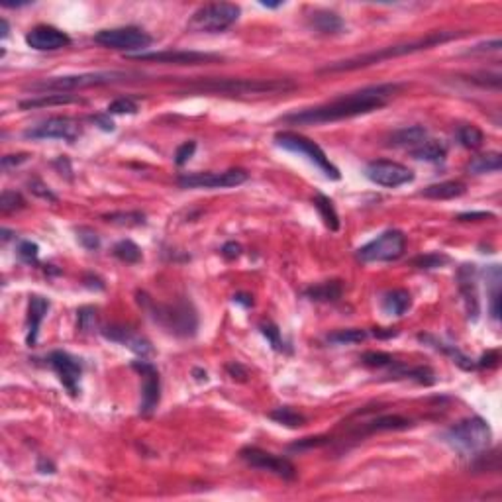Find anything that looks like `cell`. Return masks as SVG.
<instances>
[{
    "instance_id": "6da1fadb",
    "label": "cell",
    "mask_w": 502,
    "mask_h": 502,
    "mask_svg": "<svg viewBox=\"0 0 502 502\" xmlns=\"http://www.w3.org/2000/svg\"><path fill=\"white\" fill-rule=\"evenodd\" d=\"M400 86L402 85H398V83H381V85L365 86L361 91L340 96L328 105L286 114L283 116V122L293 124V126H316V124L338 122V120H348V118L375 112L387 105L390 96L400 91Z\"/></svg>"
},
{
    "instance_id": "7a4b0ae2",
    "label": "cell",
    "mask_w": 502,
    "mask_h": 502,
    "mask_svg": "<svg viewBox=\"0 0 502 502\" xmlns=\"http://www.w3.org/2000/svg\"><path fill=\"white\" fill-rule=\"evenodd\" d=\"M467 32H432L424 38H418L414 41H404V44H397V46H389V48H381L377 51H369V53H363V55L351 57V59H343V61H336L330 63L322 69V73H338V71H355V69H363V67L375 65L381 61H387V59H395V57L410 55V53H416L422 49H430L440 44H446L449 39L463 38Z\"/></svg>"
},
{
    "instance_id": "3957f363",
    "label": "cell",
    "mask_w": 502,
    "mask_h": 502,
    "mask_svg": "<svg viewBox=\"0 0 502 502\" xmlns=\"http://www.w3.org/2000/svg\"><path fill=\"white\" fill-rule=\"evenodd\" d=\"M296 88L289 79H200L189 85V93L210 95H279Z\"/></svg>"
},
{
    "instance_id": "277c9868",
    "label": "cell",
    "mask_w": 502,
    "mask_h": 502,
    "mask_svg": "<svg viewBox=\"0 0 502 502\" xmlns=\"http://www.w3.org/2000/svg\"><path fill=\"white\" fill-rule=\"evenodd\" d=\"M138 303L143 306L153 322H157L167 332L180 336V338H192L199 328V316L189 300H177L175 304L153 303L145 293H138Z\"/></svg>"
},
{
    "instance_id": "5b68a950",
    "label": "cell",
    "mask_w": 502,
    "mask_h": 502,
    "mask_svg": "<svg viewBox=\"0 0 502 502\" xmlns=\"http://www.w3.org/2000/svg\"><path fill=\"white\" fill-rule=\"evenodd\" d=\"M446 442L461 454H483L491 446L493 432L483 418L471 416L457 422L446 432Z\"/></svg>"
},
{
    "instance_id": "8992f818",
    "label": "cell",
    "mask_w": 502,
    "mask_h": 502,
    "mask_svg": "<svg viewBox=\"0 0 502 502\" xmlns=\"http://www.w3.org/2000/svg\"><path fill=\"white\" fill-rule=\"evenodd\" d=\"M128 77L132 73H124V71H100V73H83V75H65V77H51L46 79L38 85H32V91H41V93H63L67 91H77V88H88V86L100 85H114V83H122L128 81Z\"/></svg>"
},
{
    "instance_id": "52a82bcc",
    "label": "cell",
    "mask_w": 502,
    "mask_h": 502,
    "mask_svg": "<svg viewBox=\"0 0 502 502\" xmlns=\"http://www.w3.org/2000/svg\"><path fill=\"white\" fill-rule=\"evenodd\" d=\"M275 143L279 145V147L286 150V152L296 153V155H303V157H306L308 161L314 163L318 169L322 171L328 179L340 180V177H341L340 169H338V167H336V165L330 161V157L326 155V152H324L318 143L312 142V140H308V138H306V136H303V133L277 132Z\"/></svg>"
},
{
    "instance_id": "ba28073f",
    "label": "cell",
    "mask_w": 502,
    "mask_h": 502,
    "mask_svg": "<svg viewBox=\"0 0 502 502\" xmlns=\"http://www.w3.org/2000/svg\"><path fill=\"white\" fill-rule=\"evenodd\" d=\"M407 237L400 230H387L369 244L361 246L355 257L361 263H390L404 256Z\"/></svg>"
},
{
    "instance_id": "9c48e42d",
    "label": "cell",
    "mask_w": 502,
    "mask_h": 502,
    "mask_svg": "<svg viewBox=\"0 0 502 502\" xmlns=\"http://www.w3.org/2000/svg\"><path fill=\"white\" fill-rule=\"evenodd\" d=\"M242 14V8L232 2H212L200 6L189 22V28L194 32H209L218 34L230 26H234Z\"/></svg>"
},
{
    "instance_id": "30bf717a",
    "label": "cell",
    "mask_w": 502,
    "mask_h": 502,
    "mask_svg": "<svg viewBox=\"0 0 502 502\" xmlns=\"http://www.w3.org/2000/svg\"><path fill=\"white\" fill-rule=\"evenodd\" d=\"M95 41L98 46L108 49H118V51H126L128 55L136 53H143L145 49L153 44V38L143 32L142 28L136 26H124V28H110L100 29L95 36Z\"/></svg>"
},
{
    "instance_id": "8fae6325",
    "label": "cell",
    "mask_w": 502,
    "mask_h": 502,
    "mask_svg": "<svg viewBox=\"0 0 502 502\" xmlns=\"http://www.w3.org/2000/svg\"><path fill=\"white\" fill-rule=\"evenodd\" d=\"M247 180L244 169L206 171V173H183L179 175L180 189H230Z\"/></svg>"
},
{
    "instance_id": "7c38bea8",
    "label": "cell",
    "mask_w": 502,
    "mask_h": 502,
    "mask_svg": "<svg viewBox=\"0 0 502 502\" xmlns=\"http://www.w3.org/2000/svg\"><path fill=\"white\" fill-rule=\"evenodd\" d=\"M239 457H242L249 467L259 469V471H267V473H273L277 475V477L284 479V481H293L294 477H296V467H294L286 457L269 454L265 449L247 446L239 451Z\"/></svg>"
},
{
    "instance_id": "4fadbf2b",
    "label": "cell",
    "mask_w": 502,
    "mask_h": 502,
    "mask_svg": "<svg viewBox=\"0 0 502 502\" xmlns=\"http://www.w3.org/2000/svg\"><path fill=\"white\" fill-rule=\"evenodd\" d=\"M24 136L29 140H63L67 143H73L81 136V126L69 116H53L26 130Z\"/></svg>"
},
{
    "instance_id": "5bb4252c",
    "label": "cell",
    "mask_w": 502,
    "mask_h": 502,
    "mask_svg": "<svg viewBox=\"0 0 502 502\" xmlns=\"http://www.w3.org/2000/svg\"><path fill=\"white\" fill-rule=\"evenodd\" d=\"M365 177L371 183L379 185V187L397 189V187L412 183L414 180V173H412V169H408L407 165H402V163L379 159V161H371L365 167Z\"/></svg>"
},
{
    "instance_id": "9a60e30c",
    "label": "cell",
    "mask_w": 502,
    "mask_h": 502,
    "mask_svg": "<svg viewBox=\"0 0 502 502\" xmlns=\"http://www.w3.org/2000/svg\"><path fill=\"white\" fill-rule=\"evenodd\" d=\"M138 61H155L163 65H206L220 61L222 57L216 53H200V51H185V49H165V51H143L128 55Z\"/></svg>"
},
{
    "instance_id": "2e32d148",
    "label": "cell",
    "mask_w": 502,
    "mask_h": 502,
    "mask_svg": "<svg viewBox=\"0 0 502 502\" xmlns=\"http://www.w3.org/2000/svg\"><path fill=\"white\" fill-rule=\"evenodd\" d=\"M132 367L142 375V404L140 414L152 416L161 398V383H159V371L153 367L150 361H133Z\"/></svg>"
},
{
    "instance_id": "e0dca14e",
    "label": "cell",
    "mask_w": 502,
    "mask_h": 502,
    "mask_svg": "<svg viewBox=\"0 0 502 502\" xmlns=\"http://www.w3.org/2000/svg\"><path fill=\"white\" fill-rule=\"evenodd\" d=\"M49 365L53 367L61 385L65 387L71 397H79L81 392V375H83V365L81 361L73 357L67 351H53L49 353Z\"/></svg>"
},
{
    "instance_id": "ac0fdd59",
    "label": "cell",
    "mask_w": 502,
    "mask_h": 502,
    "mask_svg": "<svg viewBox=\"0 0 502 502\" xmlns=\"http://www.w3.org/2000/svg\"><path fill=\"white\" fill-rule=\"evenodd\" d=\"M457 284H459V293L463 296L467 316L471 320H477L479 312H481V303H479V271H477V265L459 267Z\"/></svg>"
},
{
    "instance_id": "d6986e66",
    "label": "cell",
    "mask_w": 502,
    "mask_h": 502,
    "mask_svg": "<svg viewBox=\"0 0 502 502\" xmlns=\"http://www.w3.org/2000/svg\"><path fill=\"white\" fill-rule=\"evenodd\" d=\"M26 44L36 51H57L67 48L71 44V38L53 26H36L26 34Z\"/></svg>"
},
{
    "instance_id": "ffe728a7",
    "label": "cell",
    "mask_w": 502,
    "mask_h": 502,
    "mask_svg": "<svg viewBox=\"0 0 502 502\" xmlns=\"http://www.w3.org/2000/svg\"><path fill=\"white\" fill-rule=\"evenodd\" d=\"M412 426V422L404 416H398V414H385V416L371 418L367 422H361L357 426H353L350 430V434L353 437H365L371 434H377V432H398V430H407Z\"/></svg>"
},
{
    "instance_id": "44dd1931",
    "label": "cell",
    "mask_w": 502,
    "mask_h": 502,
    "mask_svg": "<svg viewBox=\"0 0 502 502\" xmlns=\"http://www.w3.org/2000/svg\"><path fill=\"white\" fill-rule=\"evenodd\" d=\"M103 333H105V338H108V340L118 341V343L126 345V348H128V350H132L136 355H142V359L153 353L152 341L145 340V338H142V336H138V333H133L130 328L112 326V328H106V330H103Z\"/></svg>"
},
{
    "instance_id": "7402d4cb",
    "label": "cell",
    "mask_w": 502,
    "mask_h": 502,
    "mask_svg": "<svg viewBox=\"0 0 502 502\" xmlns=\"http://www.w3.org/2000/svg\"><path fill=\"white\" fill-rule=\"evenodd\" d=\"M49 310V300L44 298V296H29L28 303V336H26V341L28 345H36L39 336V328H41V322L46 318V314Z\"/></svg>"
},
{
    "instance_id": "603a6c76",
    "label": "cell",
    "mask_w": 502,
    "mask_h": 502,
    "mask_svg": "<svg viewBox=\"0 0 502 502\" xmlns=\"http://www.w3.org/2000/svg\"><path fill=\"white\" fill-rule=\"evenodd\" d=\"M418 340L424 341V343H428L430 348H434V350L442 351V353H446L449 359L454 361L455 365H459L461 369L465 371H471L475 369L477 365H475L473 359H469L467 355H465L463 351H459L455 345H451V343H446V341L437 340V338H434V336H430V333H420L418 336Z\"/></svg>"
},
{
    "instance_id": "cb8c5ba5",
    "label": "cell",
    "mask_w": 502,
    "mask_h": 502,
    "mask_svg": "<svg viewBox=\"0 0 502 502\" xmlns=\"http://www.w3.org/2000/svg\"><path fill=\"white\" fill-rule=\"evenodd\" d=\"M310 26H312L316 32L320 34H326V36H333V34H340L341 29L345 28V22L332 12V10H314L310 14Z\"/></svg>"
},
{
    "instance_id": "d4e9b609",
    "label": "cell",
    "mask_w": 502,
    "mask_h": 502,
    "mask_svg": "<svg viewBox=\"0 0 502 502\" xmlns=\"http://www.w3.org/2000/svg\"><path fill=\"white\" fill-rule=\"evenodd\" d=\"M428 140V130L422 126H408L402 130L390 133L389 145L392 147H410L414 150L420 143H424Z\"/></svg>"
},
{
    "instance_id": "484cf974",
    "label": "cell",
    "mask_w": 502,
    "mask_h": 502,
    "mask_svg": "<svg viewBox=\"0 0 502 502\" xmlns=\"http://www.w3.org/2000/svg\"><path fill=\"white\" fill-rule=\"evenodd\" d=\"M412 304V296L404 289H392L389 293L383 294L381 300V308L387 316H402L410 308Z\"/></svg>"
},
{
    "instance_id": "4316f807",
    "label": "cell",
    "mask_w": 502,
    "mask_h": 502,
    "mask_svg": "<svg viewBox=\"0 0 502 502\" xmlns=\"http://www.w3.org/2000/svg\"><path fill=\"white\" fill-rule=\"evenodd\" d=\"M465 190H467V187H465L461 180H444V183L430 185V187H426L420 194L432 200H449L465 194Z\"/></svg>"
},
{
    "instance_id": "83f0119b",
    "label": "cell",
    "mask_w": 502,
    "mask_h": 502,
    "mask_svg": "<svg viewBox=\"0 0 502 502\" xmlns=\"http://www.w3.org/2000/svg\"><path fill=\"white\" fill-rule=\"evenodd\" d=\"M341 293H343L341 281H324V283L308 286L304 291V296H308L316 303H336L341 298Z\"/></svg>"
},
{
    "instance_id": "f1b7e54d",
    "label": "cell",
    "mask_w": 502,
    "mask_h": 502,
    "mask_svg": "<svg viewBox=\"0 0 502 502\" xmlns=\"http://www.w3.org/2000/svg\"><path fill=\"white\" fill-rule=\"evenodd\" d=\"M412 157L418 161H428V163H442L446 161L447 147L437 140H426L424 143H420L418 147L410 150Z\"/></svg>"
},
{
    "instance_id": "f546056e",
    "label": "cell",
    "mask_w": 502,
    "mask_h": 502,
    "mask_svg": "<svg viewBox=\"0 0 502 502\" xmlns=\"http://www.w3.org/2000/svg\"><path fill=\"white\" fill-rule=\"evenodd\" d=\"M83 103V98L71 95H44L39 98H29V100H22L20 108L28 110V108H46V106H63V105H79Z\"/></svg>"
},
{
    "instance_id": "4dcf8cb0",
    "label": "cell",
    "mask_w": 502,
    "mask_h": 502,
    "mask_svg": "<svg viewBox=\"0 0 502 502\" xmlns=\"http://www.w3.org/2000/svg\"><path fill=\"white\" fill-rule=\"evenodd\" d=\"M314 209L318 210V214H320V218L324 220V224H326V227H330L332 232H338L340 230V216H338V212H336V209H333V202L326 194H316L314 197Z\"/></svg>"
},
{
    "instance_id": "1f68e13d",
    "label": "cell",
    "mask_w": 502,
    "mask_h": 502,
    "mask_svg": "<svg viewBox=\"0 0 502 502\" xmlns=\"http://www.w3.org/2000/svg\"><path fill=\"white\" fill-rule=\"evenodd\" d=\"M502 169V155L496 152H489L484 155L475 157L473 161L467 165V171L473 175H483V173H496Z\"/></svg>"
},
{
    "instance_id": "d6a6232c",
    "label": "cell",
    "mask_w": 502,
    "mask_h": 502,
    "mask_svg": "<svg viewBox=\"0 0 502 502\" xmlns=\"http://www.w3.org/2000/svg\"><path fill=\"white\" fill-rule=\"evenodd\" d=\"M269 418L275 420L277 424L286 428H300L306 424V416L291 407H279L275 408V410H271V412H269Z\"/></svg>"
},
{
    "instance_id": "836d02e7",
    "label": "cell",
    "mask_w": 502,
    "mask_h": 502,
    "mask_svg": "<svg viewBox=\"0 0 502 502\" xmlns=\"http://www.w3.org/2000/svg\"><path fill=\"white\" fill-rule=\"evenodd\" d=\"M457 142L461 143L467 150H477L484 142V133L473 126V124H465L457 128Z\"/></svg>"
},
{
    "instance_id": "e575fe53",
    "label": "cell",
    "mask_w": 502,
    "mask_h": 502,
    "mask_svg": "<svg viewBox=\"0 0 502 502\" xmlns=\"http://www.w3.org/2000/svg\"><path fill=\"white\" fill-rule=\"evenodd\" d=\"M114 257H118L120 261H124V263H138V261H142V249H140V246L138 244H133L132 239H122V242H118L116 246H114L112 249Z\"/></svg>"
},
{
    "instance_id": "d590c367",
    "label": "cell",
    "mask_w": 502,
    "mask_h": 502,
    "mask_svg": "<svg viewBox=\"0 0 502 502\" xmlns=\"http://www.w3.org/2000/svg\"><path fill=\"white\" fill-rule=\"evenodd\" d=\"M367 340V332L365 330H357V328H351V330H338L328 336V341L333 345H353V343H359V341Z\"/></svg>"
},
{
    "instance_id": "8d00e7d4",
    "label": "cell",
    "mask_w": 502,
    "mask_h": 502,
    "mask_svg": "<svg viewBox=\"0 0 502 502\" xmlns=\"http://www.w3.org/2000/svg\"><path fill=\"white\" fill-rule=\"evenodd\" d=\"M105 220L118 226H143L145 214L143 212H110V214H105Z\"/></svg>"
},
{
    "instance_id": "74e56055",
    "label": "cell",
    "mask_w": 502,
    "mask_h": 502,
    "mask_svg": "<svg viewBox=\"0 0 502 502\" xmlns=\"http://www.w3.org/2000/svg\"><path fill=\"white\" fill-rule=\"evenodd\" d=\"M361 361H363L367 367H377V369H383V367L392 369L398 363L390 353H385V351H367V353H363Z\"/></svg>"
},
{
    "instance_id": "f35d334b",
    "label": "cell",
    "mask_w": 502,
    "mask_h": 502,
    "mask_svg": "<svg viewBox=\"0 0 502 502\" xmlns=\"http://www.w3.org/2000/svg\"><path fill=\"white\" fill-rule=\"evenodd\" d=\"M26 206V200L24 197L16 192V190H4L2 197H0V212L2 214H10V212H16V210L24 209Z\"/></svg>"
},
{
    "instance_id": "ab89813d",
    "label": "cell",
    "mask_w": 502,
    "mask_h": 502,
    "mask_svg": "<svg viewBox=\"0 0 502 502\" xmlns=\"http://www.w3.org/2000/svg\"><path fill=\"white\" fill-rule=\"evenodd\" d=\"M332 444V437L330 436H316V437H303L298 442H294L291 449L293 451H306V449H316V447H324Z\"/></svg>"
},
{
    "instance_id": "60d3db41",
    "label": "cell",
    "mask_w": 502,
    "mask_h": 502,
    "mask_svg": "<svg viewBox=\"0 0 502 502\" xmlns=\"http://www.w3.org/2000/svg\"><path fill=\"white\" fill-rule=\"evenodd\" d=\"M106 112L108 114H136L138 112V103H136V100H132V98H128V96H120V98H116V100H112V103L108 105Z\"/></svg>"
},
{
    "instance_id": "b9f144b4",
    "label": "cell",
    "mask_w": 502,
    "mask_h": 502,
    "mask_svg": "<svg viewBox=\"0 0 502 502\" xmlns=\"http://www.w3.org/2000/svg\"><path fill=\"white\" fill-rule=\"evenodd\" d=\"M447 261H449V257L444 256V253H426V256L416 257L412 263L418 269H437V267H442Z\"/></svg>"
},
{
    "instance_id": "7bdbcfd3",
    "label": "cell",
    "mask_w": 502,
    "mask_h": 502,
    "mask_svg": "<svg viewBox=\"0 0 502 502\" xmlns=\"http://www.w3.org/2000/svg\"><path fill=\"white\" fill-rule=\"evenodd\" d=\"M77 239H79L81 246L85 247V249H91V251H95V249L100 247V237L96 236V232L91 230V227H79L77 230Z\"/></svg>"
},
{
    "instance_id": "ee69618b",
    "label": "cell",
    "mask_w": 502,
    "mask_h": 502,
    "mask_svg": "<svg viewBox=\"0 0 502 502\" xmlns=\"http://www.w3.org/2000/svg\"><path fill=\"white\" fill-rule=\"evenodd\" d=\"M79 330L83 332H93L96 328V310L93 306H85L79 310Z\"/></svg>"
},
{
    "instance_id": "f6af8a7d",
    "label": "cell",
    "mask_w": 502,
    "mask_h": 502,
    "mask_svg": "<svg viewBox=\"0 0 502 502\" xmlns=\"http://www.w3.org/2000/svg\"><path fill=\"white\" fill-rule=\"evenodd\" d=\"M38 256H39V247L32 242H22L18 247V257L24 261V263H38Z\"/></svg>"
},
{
    "instance_id": "bcb514c9",
    "label": "cell",
    "mask_w": 502,
    "mask_h": 502,
    "mask_svg": "<svg viewBox=\"0 0 502 502\" xmlns=\"http://www.w3.org/2000/svg\"><path fill=\"white\" fill-rule=\"evenodd\" d=\"M261 333L265 336L267 340L271 341L273 350H283V340H281V333H279V328H277V326H273V324H261Z\"/></svg>"
},
{
    "instance_id": "7dc6e473",
    "label": "cell",
    "mask_w": 502,
    "mask_h": 502,
    "mask_svg": "<svg viewBox=\"0 0 502 502\" xmlns=\"http://www.w3.org/2000/svg\"><path fill=\"white\" fill-rule=\"evenodd\" d=\"M194 152H197V142L180 143L179 147H177V152H175V163L177 165H185L194 155Z\"/></svg>"
},
{
    "instance_id": "c3c4849f",
    "label": "cell",
    "mask_w": 502,
    "mask_h": 502,
    "mask_svg": "<svg viewBox=\"0 0 502 502\" xmlns=\"http://www.w3.org/2000/svg\"><path fill=\"white\" fill-rule=\"evenodd\" d=\"M29 190L36 194V197H39V199H44V200H49V202H57V197L49 190V187L46 185V183H41L39 179H34V180H29Z\"/></svg>"
},
{
    "instance_id": "681fc988",
    "label": "cell",
    "mask_w": 502,
    "mask_h": 502,
    "mask_svg": "<svg viewBox=\"0 0 502 502\" xmlns=\"http://www.w3.org/2000/svg\"><path fill=\"white\" fill-rule=\"evenodd\" d=\"M220 253H222V257L227 259V261H234V259H237V257L242 256V246L236 244V242H227V244H224V247H222Z\"/></svg>"
},
{
    "instance_id": "f907efd6",
    "label": "cell",
    "mask_w": 502,
    "mask_h": 502,
    "mask_svg": "<svg viewBox=\"0 0 502 502\" xmlns=\"http://www.w3.org/2000/svg\"><path fill=\"white\" fill-rule=\"evenodd\" d=\"M91 122L98 124L100 130L105 132H114V122L110 120V114H96V116H91Z\"/></svg>"
},
{
    "instance_id": "816d5d0a",
    "label": "cell",
    "mask_w": 502,
    "mask_h": 502,
    "mask_svg": "<svg viewBox=\"0 0 502 502\" xmlns=\"http://www.w3.org/2000/svg\"><path fill=\"white\" fill-rule=\"evenodd\" d=\"M226 371L230 373V377L232 379H237V381H246L247 379V371H246V367H242L239 363H227L226 365Z\"/></svg>"
},
{
    "instance_id": "f5cc1de1",
    "label": "cell",
    "mask_w": 502,
    "mask_h": 502,
    "mask_svg": "<svg viewBox=\"0 0 502 502\" xmlns=\"http://www.w3.org/2000/svg\"><path fill=\"white\" fill-rule=\"evenodd\" d=\"M477 367H481V369H484V367H496L498 365V353L496 351H489V353H484L481 359L475 363Z\"/></svg>"
},
{
    "instance_id": "db71d44e",
    "label": "cell",
    "mask_w": 502,
    "mask_h": 502,
    "mask_svg": "<svg viewBox=\"0 0 502 502\" xmlns=\"http://www.w3.org/2000/svg\"><path fill=\"white\" fill-rule=\"evenodd\" d=\"M487 218H494L493 212H465V214H459L457 220L459 222H471V220H487Z\"/></svg>"
},
{
    "instance_id": "11a10c76",
    "label": "cell",
    "mask_w": 502,
    "mask_h": 502,
    "mask_svg": "<svg viewBox=\"0 0 502 502\" xmlns=\"http://www.w3.org/2000/svg\"><path fill=\"white\" fill-rule=\"evenodd\" d=\"M502 46V41L498 38L493 39V41H487V44H481V46H477V48H471V51L469 53H483V51H498Z\"/></svg>"
},
{
    "instance_id": "9f6ffc18",
    "label": "cell",
    "mask_w": 502,
    "mask_h": 502,
    "mask_svg": "<svg viewBox=\"0 0 502 502\" xmlns=\"http://www.w3.org/2000/svg\"><path fill=\"white\" fill-rule=\"evenodd\" d=\"M24 161H28V155H26V153H22V155H6V157H2V167L8 169L12 165L16 167V165Z\"/></svg>"
},
{
    "instance_id": "6f0895ef",
    "label": "cell",
    "mask_w": 502,
    "mask_h": 502,
    "mask_svg": "<svg viewBox=\"0 0 502 502\" xmlns=\"http://www.w3.org/2000/svg\"><path fill=\"white\" fill-rule=\"evenodd\" d=\"M234 303H239V304H244V306H253V298L249 296V294H234Z\"/></svg>"
},
{
    "instance_id": "680465c9",
    "label": "cell",
    "mask_w": 502,
    "mask_h": 502,
    "mask_svg": "<svg viewBox=\"0 0 502 502\" xmlns=\"http://www.w3.org/2000/svg\"><path fill=\"white\" fill-rule=\"evenodd\" d=\"M397 330L395 328H390V330H383V328H375V332H373V336H377V338H392V336H397Z\"/></svg>"
},
{
    "instance_id": "91938a15",
    "label": "cell",
    "mask_w": 502,
    "mask_h": 502,
    "mask_svg": "<svg viewBox=\"0 0 502 502\" xmlns=\"http://www.w3.org/2000/svg\"><path fill=\"white\" fill-rule=\"evenodd\" d=\"M284 2H261V6H265V8H281Z\"/></svg>"
},
{
    "instance_id": "94428289",
    "label": "cell",
    "mask_w": 502,
    "mask_h": 502,
    "mask_svg": "<svg viewBox=\"0 0 502 502\" xmlns=\"http://www.w3.org/2000/svg\"><path fill=\"white\" fill-rule=\"evenodd\" d=\"M0 24H2V38H6V36H8V22H6V20H4V18H2V20H0Z\"/></svg>"
}]
</instances>
